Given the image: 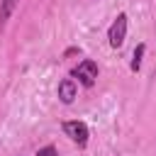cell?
Instances as JSON below:
<instances>
[{"label":"cell","mask_w":156,"mask_h":156,"mask_svg":"<svg viewBox=\"0 0 156 156\" xmlns=\"http://www.w3.org/2000/svg\"><path fill=\"white\" fill-rule=\"evenodd\" d=\"M124 37H127V15L124 12H119L117 15V20L112 22V27H110V32H107V39H110V46H122L124 44Z\"/></svg>","instance_id":"cell-1"},{"label":"cell","mask_w":156,"mask_h":156,"mask_svg":"<svg viewBox=\"0 0 156 156\" xmlns=\"http://www.w3.org/2000/svg\"><path fill=\"white\" fill-rule=\"evenodd\" d=\"M73 76H76L83 85H93L95 78H98V63L90 61V58H85V61H80V63L73 68Z\"/></svg>","instance_id":"cell-2"},{"label":"cell","mask_w":156,"mask_h":156,"mask_svg":"<svg viewBox=\"0 0 156 156\" xmlns=\"http://www.w3.org/2000/svg\"><path fill=\"white\" fill-rule=\"evenodd\" d=\"M37 156H56V149L54 146H44V149L37 151Z\"/></svg>","instance_id":"cell-7"},{"label":"cell","mask_w":156,"mask_h":156,"mask_svg":"<svg viewBox=\"0 0 156 156\" xmlns=\"http://www.w3.org/2000/svg\"><path fill=\"white\" fill-rule=\"evenodd\" d=\"M144 44H139L136 49H134V56H132V71H139V66H141V56H144Z\"/></svg>","instance_id":"cell-6"},{"label":"cell","mask_w":156,"mask_h":156,"mask_svg":"<svg viewBox=\"0 0 156 156\" xmlns=\"http://www.w3.org/2000/svg\"><path fill=\"white\" fill-rule=\"evenodd\" d=\"M17 2H20V0H0V27L12 17V12H15Z\"/></svg>","instance_id":"cell-5"},{"label":"cell","mask_w":156,"mask_h":156,"mask_svg":"<svg viewBox=\"0 0 156 156\" xmlns=\"http://www.w3.org/2000/svg\"><path fill=\"white\" fill-rule=\"evenodd\" d=\"M63 132H66V136H71L78 146H85L88 144V127H85V122H78V119H73V122H63Z\"/></svg>","instance_id":"cell-3"},{"label":"cell","mask_w":156,"mask_h":156,"mask_svg":"<svg viewBox=\"0 0 156 156\" xmlns=\"http://www.w3.org/2000/svg\"><path fill=\"white\" fill-rule=\"evenodd\" d=\"M58 98H61V102H66V105L73 102V98H76V83H73L71 78H66V80L58 83Z\"/></svg>","instance_id":"cell-4"}]
</instances>
